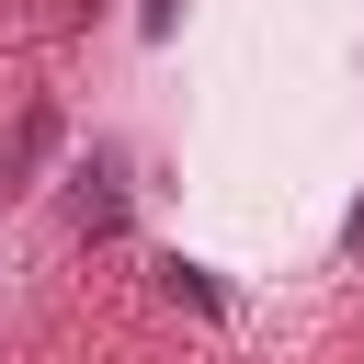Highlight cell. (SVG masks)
Segmentation results:
<instances>
[{
  "mask_svg": "<svg viewBox=\"0 0 364 364\" xmlns=\"http://www.w3.org/2000/svg\"><path fill=\"white\" fill-rule=\"evenodd\" d=\"M68 228H80V239H114V228H125V159H114V148L80 171V193H68Z\"/></svg>",
  "mask_w": 364,
  "mask_h": 364,
  "instance_id": "1",
  "label": "cell"
},
{
  "mask_svg": "<svg viewBox=\"0 0 364 364\" xmlns=\"http://www.w3.org/2000/svg\"><path fill=\"white\" fill-rule=\"evenodd\" d=\"M46 148H57V114H46V102H34V114H23V136H11V171H34V159H46Z\"/></svg>",
  "mask_w": 364,
  "mask_h": 364,
  "instance_id": "2",
  "label": "cell"
},
{
  "mask_svg": "<svg viewBox=\"0 0 364 364\" xmlns=\"http://www.w3.org/2000/svg\"><path fill=\"white\" fill-rule=\"evenodd\" d=\"M171 11H182V0H148V34H171Z\"/></svg>",
  "mask_w": 364,
  "mask_h": 364,
  "instance_id": "3",
  "label": "cell"
}]
</instances>
